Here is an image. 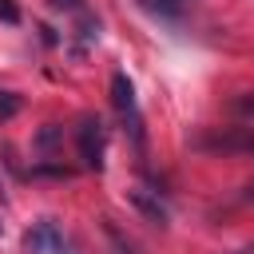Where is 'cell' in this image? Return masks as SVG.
<instances>
[{
	"instance_id": "9c48e42d",
	"label": "cell",
	"mask_w": 254,
	"mask_h": 254,
	"mask_svg": "<svg viewBox=\"0 0 254 254\" xmlns=\"http://www.w3.org/2000/svg\"><path fill=\"white\" fill-rule=\"evenodd\" d=\"M56 143H60V127H56V123H48V127L40 131V147L48 151V147H56Z\"/></svg>"
},
{
	"instance_id": "6da1fadb",
	"label": "cell",
	"mask_w": 254,
	"mask_h": 254,
	"mask_svg": "<svg viewBox=\"0 0 254 254\" xmlns=\"http://www.w3.org/2000/svg\"><path fill=\"white\" fill-rule=\"evenodd\" d=\"M111 107L119 111V119L127 123L131 139L143 143V119H139V103H135V83L127 79V71H115L111 75Z\"/></svg>"
},
{
	"instance_id": "52a82bcc",
	"label": "cell",
	"mask_w": 254,
	"mask_h": 254,
	"mask_svg": "<svg viewBox=\"0 0 254 254\" xmlns=\"http://www.w3.org/2000/svg\"><path fill=\"white\" fill-rule=\"evenodd\" d=\"M0 20H4V24H20V8H16V0H0Z\"/></svg>"
},
{
	"instance_id": "8fae6325",
	"label": "cell",
	"mask_w": 254,
	"mask_h": 254,
	"mask_svg": "<svg viewBox=\"0 0 254 254\" xmlns=\"http://www.w3.org/2000/svg\"><path fill=\"white\" fill-rule=\"evenodd\" d=\"M246 198H250V202H254V183H246Z\"/></svg>"
},
{
	"instance_id": "5b68a950",
	"label": "cell",
	"mask_w": 254,
	"mask_h": 254,
	"mask_svg": "<svg viewBox=\"0 0 254 254\" xmlns=\"http://www.w3.org/2000/svg\"><path fill=\"white\" fill-rule=\"evenodd\" d=\"M230 111H234L238 119L254 123V91H242V95H234V99H230Z\"/></svg>"
},
{
	"instance_id": "7a4b0ae2",
	"label": "cell",
	"mask_w": 254,
	"mask_h": 254,
	"mask_svg": "<svg viewBox=\"0 0 254 254\" xmlns=\"http://www.w3.org/2000/svg\"><path fill=\"white\" fill-rule=\"evenodd\" d=\"M194 147L202 151H218V155H254V131L250 127H218V131H206L202 139H194Z\"/></svg>"
},
{
	"instance_id": "7c38bea8",
	"label": "cell",
	"mask_w": 254,
	"mask_h": 254,
	"mask_svg": "<svg viewBox=\"0 0 254 254\" xmlns=\"http://www.w3.org/2000/svg\"><path fill=\"white\" fill-rule=\"evenodd\" d=\"M0 202H4V190H0Z\"/></svg>"
},
{
	"instance_id": "277c9868",
	"label": "cell",
	"mask_w": 254,
	"mask_h": 254,
	"mask_svg": "<svg viewBox=\"0 0 254 254\" xmlns=\"http://www.w3.org/2000/svg\"><path fill=\"white\" fill-rule=\"evenodd\" d=\"M127 202H131V210L143 218V222H151V226H167V206L159 202V194L155 190H143V187H131L127 190Z\"/></svg>"
},
{
	"instance_id": "3957f363",
	"label": "cell",
	"mask_w": 254,
	"mask_h": 254,
	"mask_svg": "<svg viewBox=\"0 0 254 254\" xmlns=\"http://www.w3.org/2000/svg\"><path fill=\"white\" fill-rule=\"evenodd\" d=\"M75 147L87 171H103V123L95 115H83L75 127Z\"/></svg>"
},
{
	"instance_id": "4fadbf2b",
	"label": "cell",
	"mask_w": 254,
	"mask_h": 254,
	"mask_svg": "<svg viewBox=\"0 0 254 254\" xmlns=\"http://www.w3.org/2000/svg\"><path fill=\"white\" fill-rule=\"evenodd\" d=\"M0 234H4V222H0Z\"/></svg>"
},
{
	"instance_id": "8992f818",
	"label": "cell",
	"mask_w": 254,
	"mask_h": 254,
	"mask_svg": "<svg viewBox=\"0 0 254 254\" xmlns=\"http://www.w3.org/2000/svg\"><path fill=\"white\" fill-rule=\"evenodd\" d=\"M20 111V95H12V91H0V119H12Z\"/></svg>"
},
{
	"instance_id": "ba28073f",
	"label": "cell",
	"mask_w": 254,
	"mask_h": 254,
	"mask_svg": "<svg viewBox=\"0 0 254 254\" xmlns=\"http://www.w3.org/2000/svg\"><path fill=\"white\" fill-rule=\"evenodd\" d=\"M147 8H155V12H167V16H175L179 8H183V0H143Z\"/></svg>"
},
{
	"instance_id": "30bf717a",
	"label": "cell",
	"mask_w": 254,
	"mask_h": 254,
	"mask_svg": "<svg viewBox=\"0 0 254 254\" xmlns=\"http://www.w3.org/2000/svg\"><path fill=\"white\" fill-rule=\"evenodd\" d=\"M52 8H79V0H52Z\"/></svg>"
}]
</instances>
